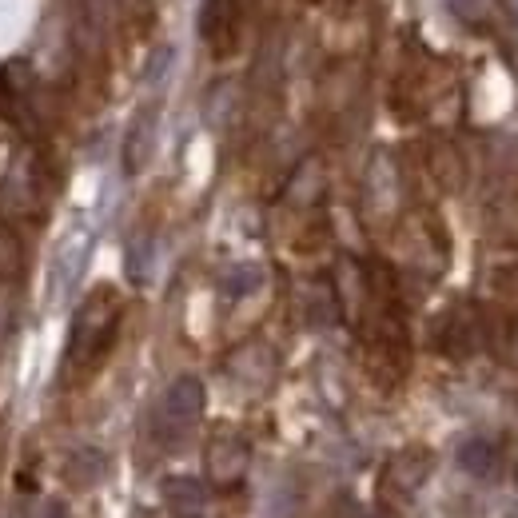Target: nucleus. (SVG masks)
Here are the masks:
<instances>
[{
	"label": "nucleus",
	"instance_id": "nucleus-1",
	"mask_svg": "<svg viewBox=\"0 0 518 518\" xmlns=\"http://www.w3.org/2000/svg\"><path fill=\"white\" fill-rule=\"evenodd\" d=\"M200 415H204V383L196 375H180L164 391V399L156 403V411H152V435H156V443L160 447H180L196 431Z\"/></svg>",
	"mask_w": 518,
	"mask_h": 518
},
{
	"label": "nucleus",
	"instance_id": "nucleus-2",
	"mask_svg": "<svg viewBox=\"0 0 518 518\" xmlns=\"http://www.w3.org/2000/svg\"><path fill=\"white\" fill-rule=\"evenodd\" d=\"M116 319H120V311H116V299H112L108 291H96V295L84 303L80 319H76V331H72L68 359H72V363L80 359L84 367H96V363L108 355L112 339H116Z\"/></svg>",
	"mask_w": 518,
	"mask_h": 518
},
{
	"label": "nucleus",
	"instance_id": "nucleus-3",
	"mask_svg": "<svg viewBox=\"0 0 518 518\" xmlns=\"http://www.w3.org/2000/svg\"><path fill=\"white\" fill-rule=\"evenodd\" d=\"M431 471H435V455H431V447H403V451H395L391 459H387V467H383V475H379V503L383 507H407L419 491H423V483L431 479Z\"/></svg>",
	"mask_w": 518,
	"mask_h": 518
},
{
	"label": "nucleus",
	"instance_id": "nucleus-4",
	"mask_svg": "<svg viewBox=\"0 0 518 518\" xmlns=\"http://www.w3.org/2000/svg\"><path fill=\"white\" fill-rule=\"evenodd\" d=\"M248 463H252V447H248L244 435H236V431H216L212 435V443L204 451V467H208L212 483H220V487L240 483Z\"/></svg>",
	"mask_w": 518,
	"mask_h": 518
},
{
	"label": "nucleus",
	"instance_id": "nucleus-5",
	"mask_svg": "<svg viewBox=\"0 0 518 518\" xmlns=\"http://www.w3.org/2000/svg\"><path fill=\"white\" fill-rule=\"evenodd\" d=\"M156 128H160V104H144L136 112L128 136H124V172L128 176L144 172V164L152 160V152H156Z\"/></svg>",
	"mask_w": 518,
	"mask_h": 518
},
{
	"label": "nucleus",
	"instance_id": "nucleus-6",
	"mask_svg": "<svg viewBox=\"0 0 518 518\" xmlns=\"http://www.w3.org/2000/svg\"><path fill=\"white\" fill-rule=\"evenodd\" d=\"M104 475H108V459L96 447H80L64 463V479H68L72 491H92V487L104 483Z\"/></svg>",
	"mask_w": 518,
	"mask_h": 518
},
{
	"label": "nucleus",
	"instance_id": "nucleus-7",
	"mask_svg": "<svg viewBox=\"0 0 518 518\" xmlns=\"http://www.w3.org/2000/svg\"><path fill=\"white\" fill-rule=\"evenodd\" d=\"M164 503L172 518H204V483L200 479H164Z\"/></svg>",
	"mask_w": 518,
	"mask_h": 518
},
{
	"label": "nucleus",
	"instance_id": "nucleus-8",
	"mask_svg": "<svg viewBox=\"0 0 518 518\" xmlns=\"http://www.w3.org/2000/svg\"><path fill=\"white\" fill-rule=\"evenodd\" d=\"M459 463H463V471H471V475H491V471H495V447H491L487 439H471V443H463Z\"/></svg>",
	"mask_w": 518,
	"mask_h": 518
},
{
	"label": "nucleus",
	"instance_id": "nucleus-9",
	"mask_svg": "<svg viewBox=\"0 0 518 518\" xmlns=\"http://www.w3.org/2000/svg\"><path fill=\"white\" fill-rule=\"evenodd\" d=\"M176 64V48L172 44H160L152 56H148V68H144V84H160L168 76V68Z\"/></svg>",
	"mask_w": 518,
	"mask_h": 518
},
{
	"label": "nucleus",
	"instance_id": "nucleus-10",
	"mask_svg": "<svg viewBox=\"0 0 518 518\" xmlns=\"http://www.w3.org/2000/svg\"><path fill=\"white\" fill-rule=\"evenodd\" d=\"M256 283H259L256 267H240V271H232V283H228V291H232V295H244V291H252Z\"/></svg>",
	"mask_w": 518,
	"mask_h": 518
},
{
	"label": "nucleus",
	"instance_id": "nucleus-11",
	"mask_svg": "<svg viewBox=\"0 0 518 518\" xmlns=\"http://www.w3.org/2000/svg\"><path fill=\"white\" fill-rule=\"evenodd\" d=\"M84 8H88V16H92L96 24H104V20L112 16V8H116V0H84Z\"/></svg>",
	"mask_w": 518,
	"mask_h": 518
}]
</instances>
